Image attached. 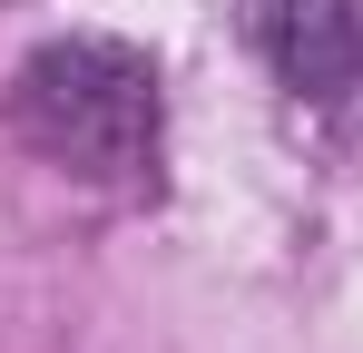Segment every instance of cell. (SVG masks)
I'll list each match as a JSON object with an SVG mask.
<instances>
[{"instance_id":"6da1fadb","label":"cell","mask_w":363,"mask_h":353,"mask_svg":"<svg viewBox=\"0 0 363 353\" xmlns=\"http://www.w3.org/2000/svg\"><path fill=\"white\" fill-rule=\"evenodd\" d=\"M10 128L89 186H147L157 147H167V99H157L147 50H128L108 30H69V40H40L20 59Z\"/></svg>"},{"instance_id":"7a4b0ae2","label":"cell","mask_w":363,"mask_h":353,"mask_svg":"<svg viewBox=\"0 0 363 353\" xmlns=\"http://www.w3.org/2000/svg\"><path fill=\"white\" fill-rule=\"evenodd\" d=\"M255 50L324 118H344L363 99V10L354 0H255Z\"/></svg>"}]
</instances>
